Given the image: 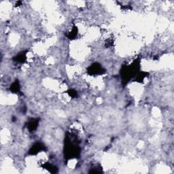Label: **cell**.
Here are the masks:
<instances>
[{"mask_svg":"<svg viewBox=\"0 0 174 174\" xmlns=\"http://www.w3.org/2000/svg\"><path fill=\"white\" fill-rule=\"evenodd\" d=\"M77 35V29L76 28H74L73 29H72L71 32L69 33V38H70V39H73V38H74V37H76Z\"/></svg>","mask_w":174,"mask_h":174,"instance_id":"cell-9","label":"cell"},{"mask_svg":"<svg viewBox=\"0 0 174 174\" xmlns=\"http://www.w3.org/2000/svg\"><path fill=\"white\" fill-rule=\"evenodd\" d=\"M26 59V53L21 52L15 56L14 60L18 63H23Z\"/></svg>","mask_w":174,"mask_h":174,"instance_id":"cell-6","label":"cell"},{"mask_svg":"<svg viewBox=\"0 0 174 174\" xmlns=\"http://www.w3.org/2000/svg\"><path fill=\"white\" fill-rule=\"evenodd\" d=\"M45 148V146L43 144L40 143V142H37L34 145L32 146L30 150L29 151V154L31 155H37L38 153H39L41 151L44 150Z\"/></svg>","mask_w":174,"mask_h":174,"instance_id":"cell-4","label":"cell"},{"mask_svg":"<svg viewBox=\"0 0 174 174\" xmlns=\"http://www.w3.org/2000/svg\"><path fill=\"white\" fill-rule=\"evenodd\" d=\"M10 91L14 93H17L20 91V84L18 80H15L10 86Z\"/></svg>","mask_w":174,"mask_h":174,"instance_id":"cell-7","label":"cell"},{"mask_svg":"<svg viewBox=\"0 0 174 174\" xmlns=\"http://www.w3.org/2000/svg\"><path fill=\"white\" fill-rule=\"evenodd\" d=\"M105 72L104 69L98 63H95L88 67L87 73L89 75H101Z\"/></svg>","mask_w":174,"mask_h":174,"instance_id":"cell-3","label":"cell"},{"mask_svg":"<svg viewBox=\"0 0 174 174\" xmlns=\"http://www.w3.org/2000/svg\"><path fill=\"white\" fill-rule=\"evenodd\" d=\"M65 157L71 159L78 157L80 154V148L77 144L76 139L72 136H67L65 142L64 148Z\"/></svg>","mask_w":174,"mask_h":174,"instance_id":"cell-1","label":"cell"},{"mask_svg":"<svg viewBox=\"0 0 174 174\" xmlns=\"http://www.w3.org/2000/svg\"><path fill=\"white\" fill-rule=\"evenodd\" d=\"M38 124H39V120H38V118L31 119L30 121L28 122L27 125V127L29 131V132L35 131V130H36V129H37L38 127Z\"/></svg>","mask_w":174,"mask_h":174,"instance_id":"cell-5","label":"cell"},{"mask_svg":"<svg viewBox=\"0 0 174 174\" xmlns=\"http://www.w3.org/2000/svg\"><path fill=\"white\" fill-rule=\"evenodd\" d=\"M69 95L72 97H76L77 96H78V93H77V92L76 91H74V90L71 89V90H69L68 91Z\"/></svg>","mask_w":174,"mask_h":174,"instance_id":"cell-10","label":"cell"},{"mask_svg":"<svg viewBox=\"0 0 174 174\" xmlns=\"http://www.w3.org/2000/svg\"><path fill=\"white\" fill-rule=\"evenodd\" d=\"M139 65L137 61L133 63L131 65L128 66L123 67L121 69V76L124 82H127L130 79H131L134 76L136 75L137 73V70L139 69Z\"/></svg>","mask_w":174,"mask_h":174,"instance_id":"cell-2","label":"cell"},{"mask_svg":"<svg viewBox=\"0 0 174 174\" xmlns=\"http://www.w3.org/2000/svg\"><path fill=\"white\" fill-rule=\"evenodd\" d=\"M44 167L46 169H48L50 172H51V173H56V170H57V168H56L55 166L53 165L48 164V163L44 165Z\"/></svg>","mask_w":174,"mask_h":174,"instance_id":"cell-8","label":"cell"}]
</instances>
